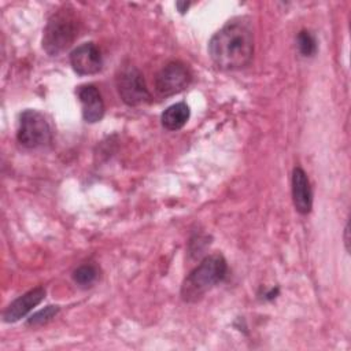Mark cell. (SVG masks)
Listing matches in <instances>:
<instances>
[{
  "mask_svg": "<svg viewBox=\"0 0 351 351\" xmlns=\"http://www.w3.org/2000/svg\"><path fill=\"white\" fill-rule=\"evenodd\" d=\"M77 32L78 21L74 10L70 5H62L49 16L44 27V51L51 56L60 55L74 43Z\"/></svg>",
  "mask_w": 351,
  "mask_h": 351,
  "instance_id": "3",
  "label": "cell"
},
{
  "mask_svg": "<svg viewBox=\"0 0 351 351\" xmlns=\"http://www.w3.org/2000/svg\"><path fill=\"white\" fill-rule=\"evenodd\" d=\"M191 115V110L189 106L185 101H180L176 104H171L170 107H167L162 117V125L165 129L167 130H178L181 129L189 119Z\"/></svg>",
  "mask_w": 351,
  "mask_h": 351,
  "instance_id": "11",
  "label": "cell"
},
{
  "mask_svg": "<svg viewBox=\"0 0 351 351\" xmlns=\"http://www.w3.org/2000/svg\"><path fill=\"white\" fill-rule=\"evenodd\" d=\"M228 273L226 259L221 254L206 256L184 280L181 298L188 303L197 302L211 288L219 284Z\"/></svg>",
  "mask_w": 351,
  "mask_h": 351,
  "instance_id": "2",
  "label": "cell"
},
{
  "mask_svg": "<svg viewBox=\"0 0 351 351\" xmlns=\"http://www.w3.org/2000/svg\"><path fill=\"white\" fill-rule=\"evenodd\" d=\"M192 81V74L185 63L169 62L155 75V90L160 97H170L182 92Z\"/></svg>",
  "mask_w": 351,
  "mask_h": 351,
  "instance_id": "6",
  "label": "cell"
},
{
  "mask_svg": "<svg viewBox=\"0 0 351 351\" xmlns=\"http://www.w3.org/2000/svg\"><path fill=\"white\" fill-rule=\"evenodd\" d=\"M44 298H45L44 287H36L25 292L23 295L16 298L14 302H11V304L4 310L3 321L10 324L19 321L26 314H29L36 306H38Z\"/></svg>",
  "mask_w": 351,
  "mask_h": 351,
  "instance_id": "9",
  "label": "cell"
},
{
  "mask_svg": "<svg viewBox=\"0 0 351 351\" xmlns=\"http://www.w3.org/2000/svg\"><path fill=\"white\" fill-rule=\"evenodd\" d=\"M77 95L82 108V118L88 123L99 122L104 117V101L99 89L93 84L78 86Z\"/></svg>",
  "mask_w": 351,
  "mask_h": 351,
  "instance_id": "8",
  "label": "cell"
},
{
  "mask_svg": "<svg viewBox=\"0 0 351 351\" xmlns=\"http://www.w3.org/2000/svg\"><path fill=\"white\" fill-rule=\"evenodd\" d=\"M59 306H47L45 308L37 311L36 314H33L29 319H27V325H43L45 322H48L49 319H52L58 313H59Z\"/></svg>",
  "mask_w": 351,
  "mask_h": 351,
  "instance_id": "14",
  "label": "cell"
},
{
  "mask_svg": "<svg viewBox=\"0 0 351 351\" xmlns=\"http://www.w3.org/2000/svg\"><path fill=\"white\" fill-rule=\"evenodd\" d=\"M296 45L299 52L306 56H314L317 52V40L314 37V34L308 30H300L296 36Z\"/></svg>",
  "mask_w": 351,
  "mask_h": 351,
  "instance_id": "12",
  "label": "cell"
},
{
  "mask_svg": "<svg viewBox=\"0 0 351 351\" xmlns=\"http://www.w3.org/2000/svg\"><path fill=\"white\" fill-rule=\"evenodd\" d=\"M254 47V30L250 22L233 19L211 37L208 55L222 70H240L251 63Z\"/></svg>",
  "mask_w": 351,
  "mask_h": 351,
  "instance_id": "1",
  "label": "cell"
},
{
  "mask_svg": "<svg viewBox=\"0 0 351 351\" xmlns=\"http://www.w3.org/2000/svg\"><path fill=\"white\" fill-rule=\"evenodd\" d=\"M70 64L80 75H92L101 70L103 56L95 43H84L70 53Z\"/></svg>",
  "mask_w": 351,
  "mask_h": 351,
  "instance_id": "7",
  "label": "cell"
},
{
  "mask_svg": "<svg viewBox=\"0 0 351 351\" xmlns=\"http://www.w3.org/2000/svg\"><path fill=\"white\" fill-rule=\"evenodd\" d=\"M292 200L298 213L306 215L313 208V191L308 177L302 167L292 171Z\"/></svg>",
  "mask_w": 351,
  "mask_h": 351,
  "instance_id": "10",
  "label": "cell"
},
{
  "mask_svg": "<svg viewBox=\"0 0 351 351\" xmlns=\"http://www.w3.org/2000/svg\"><path fill=\"white\" fill-rule=\"evenodd\" d=\"M189 5H191V3H186V1H177V3H176V7H177V10H178L181 14H185L186 10L189 8Z\"/></svg>",
  "mask_w": 351,
  "mask_h": 351,
  "instance_id": "15",
  "label": "cell"
},
{
  "mask_svg": "<svg viewBox=\"0 0 351 351\" xmlns=\"http://www.w3.org/2000/svg\"><path fill=\"white\" fill-rule=\"evenodd\" d=\"M16 140L22 147L29 149L47 147L52 143L51 125L41 112L26 110L19 117Z\"/></svg>",
  "mask_w": 351,
  "mask_h": 351,
  "instance_id": "4",
  "label": "cell"
},
{
  "mask_svg": "<svg viewBox=\"0 0 351 351\" xmlns=\"http://www.w3.org/2000/svg\"><path fill=\"white\" fill-rule=\"evenodd\" d=\"M73 278L78 285H90L97 278V269L93 265H81L74 270Z\"/></svg>",
  "mask_w": 351,
  "mask_h": 351,
  "instance_id": "13",
  "label": "cell"
},
{
  "mask_svg": "<svg viewBox=\"0 0 351 351\" xmlns=\"http://www.w3.org/2000/svg\"><path fill=\"white\" fill-rule=\"evenodd\" d=\"M117 89L122 101L130 107L145 104L151 100L143 73L133 64L122 66L117 74Z\"/></svg>",
  "mask_w": 351,
  "mask_h": 351,
  "instance_id": "5",
  "label": "cell"
},
{
  "mask_svg": "<svg viewBox=\"0 0 351 351\" xmlns=\"http://www.w3.org/2000/svg\"><path fill=\"white\" fill-rule=\"evenodd\" d=\"M348 233H350V229H348V223H347V225H346V229H344V243H346V250H347V251H350V247H348V244H350Z\"/></svg>",
  "mask_w": 351,
  "mask_h": 351,
  "instance_id": "16",
  "label": "cell"
}]
</instances>
